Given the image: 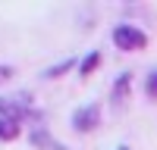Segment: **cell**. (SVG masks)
I'll return each instance as SVG.
<instances>
[{
	"instance_id": "cell-5",
	"label": "cell",
	"mask_w": 157,
	"mask_h": 150,
	"mask_svg": "<svg viewBox=\"0 0 157 150\" xmlns=\"http://www.w3.org/2000/svg\"><path fill=\"white\" fill-rule=\"evenodd\" d=\"M29 141H32L38 150H66V147H60V141H54L44 128H35V131L29 134Z\"/></svg>"
},
{
	"instance_id": "cell-9",
	"label": "cell",
	"mask_w": 157,
	"mask_h": 150,
	"mask_svg": "<svg viewBox=\"0 0 157 150\" xmlns=\"http://www.w3.org/2000/svg\"><path fill=\"white\" fill-rule=\"evenodd\" d=\"M145 88H148V94H151V97H157V69H151V72H148Z\"/></svg>"
},
{
	"instance_id": "cell-7",
	"label": "cell",
	"mask_w": 157,
	"mask_h": 150,
	"mask_svg": "<svg viewBox=\"0 0 157 150\" xmlns=\"http://www.w3.org/2000/svg\"><path fill=\"white\" fill-rule=\"evenodd\" d=\"M98 62H101V53H98V50H91V53L78 62V75H91V72L98 69Z\"/></svg>"
},
{
	"instance_id": "cell-3",
	"label": "cell",
	"mask_w": 157,
	"mask_h": 150,
	"mask_svg": "<svg viewBox=\"0 0 157 150\" xmlns=\"http://www.w3.org/2000/svg\"><path fill=\"white\" fill-rule=\"evenodd\" d=\"M98 125H101V106L98 103H85V106H78L72 112V131L88 134V131H94Z\"/></svg>"
},
{
	"instance_id": "cell-1",
	"label": "cell",
	"mask_w": 157,
	"mask_h": 150,
	"mask_svg": "<svg viewBox=\"0 0 157 150\" xmlns=\"http://www.w3.org/2000/svg\"><path fill=\"white\" fill-rule=\"evenodd\" d=\"M0 119H41V112L35 109V100L32 94H10V97H0Z\"/></svg>"
},
{
	"instance_id": "cell-10",
	"label": "cell",
	"mask_w": 157,
	"mask_h": 150,
	"mask_svg": "<svg viewBox=\"0 0 157 150\" xmlns=\"http://www.w3.org/2000/svg\"><path fill=\"white\" fill-rule=\"evenodd\" d=\"M13 75H16V72H13V66H3V62H0V84H3V81H10Z\"/></svg>"
},
{
	"instance_id": "cell-8",
	"label": "cell",
	"mask_w": 157,
	"mask_h": 150,
	"mask_svg": "<svg viewBox=\"0 0 157 150\" xmlns=\"http://www.w3.org/2000/svg\"><path fill=\"white\" fill-rule=\"evenodd\" d=\"M69 66H72V59L60 62V66H50V69H44V75H41V78H57V75H63V72H66Z\"/></svg>"
},
{
	"instance_id": "cell-11",
	"label": "cell",
	"mask_w": 157,
	"mask_h": 150,
	"mask_svg": "<svg viewBox=\"0 0 157 150\" xmlns=\"http://www.w3.org/2000/svg\"><path fill=\"white\" fill-rule=\"evenodd\" d=\"M116 150H132V147H129V144H120V147H116Z\"/></svg>"
},
{
	"instance_id": "cell-2",
	"label": "cell",
	"mask_w": 157,
	"mask_h": 150,
	"mask_svg": "<svg viewBox=\"0 0 157 150\" xmlns=\"http://www.w3.org/2000/svg\"><path fill=\"white\" fill-rule=\"evenodd\" d=\"M113 44L120 47V50H141V47L148 44V34L141 31V28H135V25L123 22V25L113 28Z\"/></svg>"
},
{
	"instance_id": "cell-4",
	"label": "cell",
	"mask_w": 157,
	"mask_h": 150,
	"mask_svg": "<svg viewBox=\"0 0 157 150\" xmlns=\"http://www.w3.org/2000/svg\"><path fill=\"white\" fill-rule=\"evenodd\" d=\"M129 88H132V72H120V75H116V81H113V91H110V106H113V109H120V106L126 103Z\"/></svg>"
},
{
	"instance_id": "cell-6",
	"label": "cell",
	"mask_w": 157,
	"mask_h": 150,
	"mask_svg": "<svg viewBox=\"0 0 157 150\" xmlns=\"http://www.w3.org/2000/svg\"><path fill=\"white\" fill-rule=\"evenodd\" d=\"M22 131V122L16 119H0V141H16Z\"/></svg>"
}]
</instances>
